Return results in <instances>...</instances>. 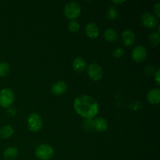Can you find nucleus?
Instances as JSON below:
<instances>
[{"label":"nucleus","instance_id":"14","mask_svg":"<svg viewBox=\"0 0 160 160\" xmlns=\"http://www.w3.org/2000/svg\"><path fill=\"white\" fill-rule=\"evenodd\" d=\"M72 67H73V70H75L76 72L81 73V72L84 71L85 69L87 68V62L82 57L78 56L73 59Z\"/></svg>","mask_w":160,"mask_h":160},{"label":"nucleus","instance_id":"20","mask_svg":"<svg viewBox=\"0 0 160 160\" xmlns=\"http://www.w3.org/2000/svg\"><path fill=\"white\" fill-rule=\"evenodd\" d=\"M80 28H81V26H80L79 22L77 21L76 20H70V23H68V29L72 33L78 32L80 30Z\"/></svg>","mask_w":160,"mask_h":160},{"label":"nucleus","instance_id":"21","mask_svg":"<svg viewBox=\"0 0 160 160\" xmlns=\"http://www.w3.org/2000/svg\"><path fill=\"white\" fill-rule=\"evenodd\" d=\"M149 42L153 46H157L159 44V34L156 31H153L149 35Z\"/></svg>","mask_w":160,"mask_h":160},{"label":"nucleus","instance_id":"24","mask_svg":"<svg viewBox=\"0 0 160 160\" xmlns=\"http://www.w3.org/2000/svg\"><path fill=\"white\" fill-rule=\"evenodd\" d=\"M155 80L158 85H160V70H157L156 73H155Z\"/></svg>","mask_w":160,"mask_h":160},{"label":"nucleus","instance_id":"8","mask_svg":"<svg viewBox=\"0 0 160 160\" xmlns=\"http://www.w3.org/2000/svg\"><path fill=\"white\" fill-rule=\"evenodd\" d=\"M141 20H142V24L145 28H149V29H155L159 25L157 18H156L152 14L148 12H145L142 14L141 17Z\"/></svg>","mask_w":160,"mask_h":160},{"label":"nucleus","instance_id":"16","mask_svg":"<svg viewBox=\"0 0 160 160\" xmlns=\"http://www.w3.org/2000/svg\"><path fill=\"white\" fill-rule=\"evenodd\" d=\"M103 37L109 42H114L118 39V34L113 28H108L103 33Z\"/></svg>","mask_w":160,"mask_h":160},{"label":"nucleus","instance_id":"26","mask_svg":"<svg viewBox=\"0 0 160 160\" xmlns=\"http://www.w3.org/2000/svg\"><path fill=\"white\" fill-rule=\"evenodd\" d=\"M125 0H120V1H112V2L114 3V4H117V5H119V4H123V3L125 2Z\"/></svg>","mask_w":160,"mask_h":160},{"label":"nucleus","instance_id":"22","mask_svg":"<svg viewBox=\"0 0 160 160\" xmlns=\"http://www.w3.org/2000/svg\"><path fill=\"white\" fill-rule=\"evenodd\" d=\"M123 53H124V50H123V48H121V47H117L112 51V56H113L114 58L119 59V58H121L123 56Z\"/></svg>","mask_w":160,"mask_h":160},{"label":"nucleus","instance_id":"15","mask_svg":"<svg viewBox=\"0 0 160 160\" xmlns=\"http://www.w3.org/2000/svg\"><path fill=\"white\" fill-rule=\"evenodd\" d=\"M18 156V149L14 146L8 147L3 152V157L6 160H13Z\"/></svg>","mask_w":160,"mask_h":160},{"label":"nucleus","instance_id":"23","mask_svg":"<svg viewBox=\"0 0 160 160\" xmlns=\"http://www.w3.org/2000/svg\"><path fill=\"white\" fill-rule=\"evenodd\" d=\"M153 9H154L155 14L157 16V18H159L160 17V3L158 2L156 3V5L153 7Z\"/></svg>","mask_w":160,"mask_h":160},{"label":"nucleus","instance_id":"4","mask_svg":"<svg viewBox=\"0 0 160 160\" xmlns=\"http://www.w3.org/2000/svg\"><path fill=\"white\" fill-rule=\"evenodd\" d=\"M15 100V95L10 88L2 89L0 92V106L3 108H9Z\"/></svg>","mask_w":160,"mask_h":160},{"label":"nucleus","instance_id":"10","mask_svg":"<svg viewBox=\"0 0 160 160\" xmlns=\"http://www.w3.org/2000/svg\"><path fill=\"white\" fill-rule=\"evenodd\" d=\"M135 34L131 30H126L123 32L121 37L122 42L126 47H131L135 42Z\"/></svg>","mask_w":160,"mask_h":160},{"label":"nucleus","instance_id":"6","mask_svg":"<svg viewBox=\"0 0 160 160\" xmlns=\"http://www.w3.org/2000/svg\"><path fill=\"white\" fill-rule=\"evenodd\" d=\"M87 73L89 78L94 81H98L102 78L103 71L102 67L97 63H91L87 67Z\"/></svg>","mask_w":160,"mask_h":160},{"label":"nucleus","instance_id":"7","mask_svg":"<svg viewBox=\"0 0 160 160\" xmlns=\"http://www.w3.org/2000/svg\"><path fill=\"white\" fill-rule=\"evenodd\" d=\"M148 52L147 50L143 45H137L135 48L132 50L131 52V57L133 60L136 62H142L146 59Z\"/></svg>","mask_w":160,"mask_h":160},{"label":"nucleus","instance_id":"25","mask_svg":"<svg viewBox=\"0 0 160 160\" xmlns=\"http://www.w3.org/2000/svg\"><path fill=\"white\" fill-rule=\"evenodd\" d=\"M8 115L10 116V117H14V116L17 114V111L13 108H9V109L7 110Z\"/></svg>","mask_w":160,"mask_h":160},{"label":"nucleus","instance_id":"19","mask_svg":"<svg viewBox=\"0 0 160 160\" xmlns=\"http://www.w3.org/2000/svg\"><path fill=\"white\" fill-rule=\"evenodd\" d=\"M106 16H107L108 19L111 20H114L118 17V10L115 6H110L109 9H107L106 12Z\"/></svg>","mask_w":160,"mask_h":160},{"label":"nucleus","instance_id":"1","mask_svg":"<svg viewBox=\"0 0 160 160\" xmlns=\"http://www.w3.org/2000/svg\"><path fill=\"white\" fill-rule=\"evenodd\" d=\"M73 108L77 113L86 119H93L99 110L96 100L88 95H80L73 101Z\"/></svg>","mask_w":160,"mask_h":160},{"label":"nucleus","instance_id":"11","mask_svg":"<svg viewBox=\"0 0 160 160\" xmlns=\"http://www.w3.org/2000/svg\"><path fill=\"white\" fill-rule=\"evenodd\" d=\"M67 84L63 81H56V83L52 84L51 88L52 93L54 95L59 96V95H62V94L65 93L67 90Z\"/></svg>","mask_w":160,"mask_h":160},{"label":"nucleus","instance_id":"3","mask_svg":"<svg viewBox=\"0 0 160 160\" xmlns=\"http://www.w3.org/2000/svg\"><path fill=\"white\" fill-rule=\"evenodd\" d=\"M35 156L40 160H49L54 156V149L50 145L42 144L36 148Z\"/></svg>","mask_w":160,"mask_h":160},{"label":"nucleus","instance_id":"9","mask_svg":"<svg viewBox=\"0 0 160 160\" xmlns=\"http://www.w3.org/2000/svg\"><path fill=\"white\" fill-rule=\"evenodd\" d=\"M92 126L94 130L98 132H105L108 129V123L102 117H95L92 121Z\"/></svg>","mask_w":160,"mask_h":160},{"label":"nucleus","instance_id":"18","mask_svg":"<svg viewBox=\"0 0 160 160\" xmlns=\"http://www.w3.org/2000/svg\"><path fill=\"white\" fill-rule=\"evenodd\" d=\"M10 71V66L6 62H0V78L7 76Z\"/></svg>","mask_w":160,"mask_h":160},{"label":"nucleus","instance_id":"2","mask_svg":"<svg viewBox=\"0 0 160 160\" xmlns=\"http://www.w3.org/2000/svg\"><path fill=\"white\" fill-rule=\"evenodd\" d=\"M81 12V7L76 2H70L64 7V15L69 20H73L78 18Z\"/></svg>","mask_w":160,"mask_h":160},{"label":"nucleus","instance_id":"13","mask_svg":"<svg viewBox=\"0 0 160 160\" xmlns=\"http://www.w3.org/2000/svg\"><path fill=\"white\" fill-rule=\"evenodd\" d=\"M147 101L152 105H158L160 102V89L152 88L147 94Z\"/></svg>","mask_w":160,"mask_h":160},{"label":"nucleus","instance_id":"17","mask_svg":"<svg viewBox=\"0 0 160 160\" xmlns=\"http://www.w3.org/2000/svg\"><path fill=\"white\" fill-rule=\"evenodd\" d=\"M14 134V130L10 125H5L0 129V138L7 139L12 137Z\"/></svg>","mask_w":160,"mask_h":160},{"label":"nucleus","instance_id":"12","mask_svg":"<svg viewBox=\"0 0 160 160\" xmlns=\"http://www.w3.org/2000/svg\"><path fill=\"white\" fill-rule=\"evenodd\" d=\"M85 34L91 39H95L98 37L100 33L99 28L95 23H89L85 27Z\"/></svg>","mask_w":160,"mask_h":160},{"label":"nucleus","instance_id":"5","mask_svg":"<svg viewBox=\"0 0 160 160\" xmlns=\"http://www.w3.org/2000/svg\"><path fill=\"white\" fill-rule=\"evenodd\" d=\"M28 128L32 132H38L41 131L43 126V121L39 114L33 112L28 118Z\"/></svg>","mask_w":160,"mask_h":160}]
</instances>
